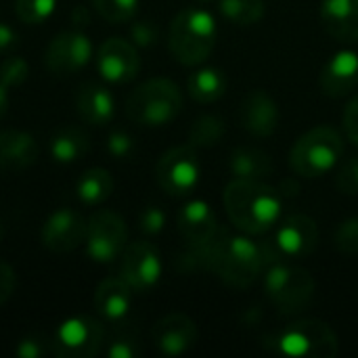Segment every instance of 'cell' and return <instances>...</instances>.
I'll return each mask as SVG.
<instances>
[{"label": "cell", "mask_w": 358, "mask_h": 358, "mask_svg": "<svg viewBox=\"0 0 358 358\" xmlns=\"http://www.w3.org/2000/svg\"><path fill=\"white\" fill-rule=\"evenodd\" d=\"M336 248L346 256H358V218H348L338 227Z\"/></svg>", "instance_id": "d6a6232c"}, {"label": "cell", "mask_w": 358, "mask_h": 358, "mask_svg": "<svg viewBox=\"0 0 358 358\" xmlns=\"http://www.w3.org/2000/svg\"><path fill=\"white\" fill-rule=\"evenodd\" d=\"M197 338H199V331H197L195 321L180 313L159 319L151 331V340L155 348L168 357L185 355L197 344Z\"/></svg>", "instance_id": "2e32d148"}, {"label": "cell", "mask_w": 358, "mask_h": 358, "mask_svg": "<svg viewBox=\"0 0 358 358\" xmlns=\"http://www.w3.org/2000/svg\"><path fill=\"white\" fill-rule=\"evenodd\" d=\"M321 90L331 99L348 96L358 86V52L342 48L327 59L319 78Z\"/></svg>", "instance_id": "ac0fdd59"}, {"label": "cell", "mask_w": 358, "mask_h": 358, "mask_svg": "<svg viewBox=\"0 0 358 358\" xmlns=\"http://www.w3.org/2000/svg\"><path fill=\"white\" fill-rule=\"evenodd\" d=\"M222 201L231 222L248 235L268 233L281 214L279 191L264 185V180L235 178L227 185Z\"/></svg>", "instance_id": "7a4b0ae2"}, {"label": "cell", "mask_w": 358, "mask_h": 358, "mask_svg": "<svg viewBox=\"0 0 358 358\" xmlns=\"http://www.w3.org/2000/svg\"><path fill=\"white\" fill-rule=\"evenodd\" d=\"M231 172L235 178L264 180L273 172V162L268 153L256 147H239L231 155Z\"/></svg>", "instance_id": "cb8c5ba5"}, {"label": "cell", "mask_w": 358, "mask_h": 358, "mask_svg": "<svg viewBox=\"0 0 358 358\" xmlns=\"http://www.w3.org/2000/svg\"><path fill=\"white\" fill-rule=\"evenodd\" d=\"M164 224H166V214H164V210L157 208V206L145 208V210L141 212V216H138V227H141V231L147 233V235L159 233V231L164 229Z\"/></svg>", "instance_id": "e575fe53"}, {"label": "cell", "mask_w": 358, "mask_h": 358, "mask_svg": "<svg viewBox=\"0 0 358 358\" xmlns=\"http://www.w3.org/2000/svg\"><path fill=\"white\" fill-rule=\"evenodd\" d=\"M46 352H52V350H50V344H44V342L38 340L36 336L21 340L19 346H17V355L21 358H40L44 357Z\"/></svg>", "instance_id": "74e56055"}, {"label": "cell", "mask_w": 358, "mask_h": 358, "mask_svg": "<svg viewBox=\"0 0 358 358\" xmlns=\"http://www.w3.org/2000/svg\"><path fill=\"white\" fill-rule=\"evenodd\" d=\"M90 149V138L82 128L69 126L61 128L52 138H50V155L59 164H71L84 157Z\"/></svg>", "instance_id": "d4e9b609"}, {"label": "cell", "mask_w": 358, "mask_h": 358, "mask_svg": "<svg viewBox=\"0 0 358 358\" xmlns=\"http://www.w3.org/2000/svg\"><path fill=\"white\" fill-rule=\"evenodd\" d=\"M317 243H319L317 222L308 216L296 214L285 218L275 229V235L260 243V254L264 266L275 262H292L313 254Z\"/></svg>", "instance_id": "ba28073f"}, {"label": "cell", "mask_w": 358, "mask_h": 358, "mask_svg": "<svg viewBox=\"0 0 358 358\" xmlns=\"http://www.w3.org/2000/svg\"><path fill=\"white\" fill-rule=\"evenodd\" d=\"M344 130H346V136L358 147V94L348 103L344 111Z\"/></svg>", "instance_id": "60d3db41"}, {"label": "cell", "mask_w": 358, "mask_h": 358, "mask_svg": "<svg viewBox=\"0 0 358 358\" xmlns=\"http://www.w3.org/2000/svg\"><path fill=\"white\" fill-rule=\"evenodd\" d=\"M227 132V124L218 115H201L193 122L189 130V145L195 149L201 147H214L220 143V138Z\"/></svg>", "instance_id": "83f0119b"}, {"label": "cell", "mask_w": 358, "mask_h": 358, "mask_svg": "<svg viewBox=\"0 0 358 358\" xmlns=\"http://www.w3.org/2000/svg\"><path fill=\"white\" fill-rule=\"evenodd\" d=\"M321 19L325 29L336 40H358V0H323Z\"/></svg>", "instance_id": "603a6c76"}, {"label": "cell", "mask_w": 358, "mask_h": 358, "mask_svg": "<svg viewBox=\"0 0 358 358\" xmlns=\"http://www.w3.org/2000/svg\"><path fill=\"white\" fill-rule=\"evenodd\" d=\"M120 277L134 294L151 292L162 277V258L157 248L149 241H136L124 248Z\"/></svg>", "instance_id": "7c38bea8"}, {"label": "cell", "mask_w": 358, "mask_h": 358, "mask_svg": "<svg viewBox=\"0 0 358 358\" xmlns=\"http://www.w3.org/2000/svg\"><path fill=\"white\" fill-rule=\"evenodd\" d=\"M218 8L235 25H254L264 17V0H220Z\"/></svg>", "instance_id": "f1b7e54d"}, {"label": "cell", "mask_w": 358, "mask_h": 358, "mask_svg": "<svg viewBox=\"0 0 358 358\" xmlns=\"http://www.w3.org/2000/svg\"><path fill=\"white\" fill-rule=\"evenodd\" d=\"M15 285H17V277H15V271L0 260V306L13 296L15 292Z\"/></svg>", "instance_id": "ab89813d"}, {"label": "cell", "mask_w": 358, "mask_h": 358, "mask_svg": "<svg viewBox=\"0 0 358 358\" xmlns=\"http://www.w3.org/2000/svg\"><path fill=\"white\" fill-rule=\"evenodd\" d=\"M273 350L285 357L331 358L340 344L334 329L319 319H302L273 336Z\"/></svg>", "instance_id": "52a82bcc"}, {"label": "cell", "mask_w": 358, "mask_h": 358, "mask_svg": "<svg viewBox=\"0 0 358 358\" xmlns=\"http://www.w3.org/2000/svg\"><path fill=\"white\" fill-rule=\"evenodd\" d=\"M99 73L113 84H126L136 78L141 69V57L132 42L124 38H107L96 52Z\"/></svg>", "instance_id": "9a60e30c"}, {"label": "cell", "mask_w": 358, "mask_h": 358, "mask_svg": "<svg viewBox=\"0 0 358 358\" xmlns=\"http://www.w3.org/2000/svg\"><path fill=\"white\" fill-rule=\"evenodd\" d=\"M38 143L21 130L0 132V174H17L27 170L38 159Z\"/></svg>", "instance_id": "ffe728a7"}, {"label": "cell", "mask_w": 358, "mask_h": 358, "mask_svg": "<svg viewBox=\"0 0 358 358\" xmlns=\"http://www.w3.org/2000/svg\"><path fill=\"white\" fill-rule=\"evenodd\" d=\"M199 174H201V166H199L197 149L191 145L168 149L155 166L157 185L172 197L189 195L197 187Z\"/></svg>", "instance_id": "9c48e42d"}, {"label": "cell", "mask_w": 358, "mask_h": 358, "mask_svg": "<svg viewBox=\"0 0 358 358\" xmlns=\"http://www.w3.org/2000/svg\"><path fill=\"white\" fill-rule=\"evenodd\" d=\"M128 229L120 214L111 210H99L88 218L86 252L94 262H113L126 248Z\"/></svg>", "instance_id": "8fae6325"}, {"label": "cell", "mask_w": 358, "mask_h": 358, "mask_svg": "<svg viewBox=\"0 0 358 358\" xmlns=\"http://www.w3.org/2000/svg\"><path fill=\"white\" fill-rule=\"evenodd\" d=\"M201 254L206 271L214 273L220 281L237 289L254 285L264 271L260 245L224 229L218 231L214 241L206 245Z\"/></svg>", "instance_id": "6da1fadb"}, {"label": "cell", "mask_w": 358, "mask_h": 358, "mask_svg": "<svg viewBox=\"0 0 358 358\" xmlns=\"http://www.w3.org/2000/svg\"><path fill=\"white\" fill-rule=\"evenodd\" d=\"M92 57V42L82 31H61L46 46V67L55 76H73L88 65Z\"/></svg>", "instance_id": "4fadbf2b"}, {"label": "cell", "mask_w": 358, "mask_h": 358, "mask_svg": "<svg viewBox=\"0 0 358 358\" xmlns=\"http://www.w3.org/2000/svg\"><path fill=\"white\" fill-rule=\"evenodd\" d=\"M57 8V0H15V15L25 25L44 23Z\"/></svg>", "instance_id": "f546056e"}, {"label": "cell", "mask_w": 358, "mask_h": 358, "mask_svg": "<svg viewBox=\"0 0 358 358\" xmlns=\"http://www.w3.org/2000/svg\"><path fill=\"white\" fill-rule=\"evenodd\" d=\"M141 348L134 338H117L109 346V357L111 358H134L138 357Z\"/></svg>", "instance_id": "f35d334b"}, {"label": "cell", "mask_w": 358, "mask_h": 358, "mask_svg": "<svg viewBox=\"0 0 358 358\" xmlns=\"http://www.w3.org/2000/svg\"><path fill=\"white\" fill-rule=\"evenodd\" d=\"M27 80V61L21 57H6L0 65V82L6 88L19 86Z\"/></svg>", "instance_id": "1f68e13d"}, {"label": "cell", "mask_w": 358, "mask_h": 358, "mask_svg": "<svg viewBox=\"0 0 358 358\" xmlns=\"http://www.w3.org/2000/svg\"><path fill=\"white\" fill-rule=\"evenodd\" d=\"M239 122L254 136H271L279 126V105L266 90H252L239 105Z\"/></svg>", "instance_id": "d6986e66"}, {"label": "cell", "mask_w": 358, "mask_h": 358, "mask_svg": "<svg viewBox=\"0 0 358 358\" xmlns=\"http://www.w3.org/2000/svg\"><path fill=\"white\" fill-rule=\"evenodd\" d=\"M187 88L197 103H214L227 92V76L216 67H203L189 76Z\"/></svg>", "instance_id": "484cf974"}, {"label": "cell", "mask_w": 358, "mask_h": 358, "mask_svg": "<svg viewBox=\"0 0 358 358\" xmlns=\"http://www.w3.org/2000/svg\"><path fill=\"white\" fill-rule=\"evenodd\" d=\"M86 231L88 220L80 212L61 208L46 218L42 227V243L55 254H69L86 243Z\"/></svg>", "instance_id": "5bb4252c"}, {"label": "cell", "mask_w": 358, "mask_h": 358, "mask_svg": "<svg viewBox=\"0 0 358 358\" xmlns=\"http://www.w3.org/2000/svg\"><path fill=\"white\" fill-rule=\"evenodd\" d=\"M264 292L281 315H298L313 302V275L292 262H275L264 266Z\"/></svg>", "instance_id": "8992f818"}, {"label": "cell", "mask_w": 358, "mask_h": 358, "mask_svg": "<svg viewBox=\"0 0 358 358\" xmlns=\"http://www.w3.org/2000/svg\"><path fill=\"white\" fill-rule=\"evenodd\" d=\"M8 111V88L0 82V120L6 115Z\"/></svg>", "instance_id": "ee69618b"}, {"label": "cell", "mask_w": 358, "mask_h": 358, "mask_svg": "<svg viewBox=\"0 0 358 358\" xmlns=\"http://www.w3.org/2000/svg\"><path fill=\"white\" fill-rule=\"evenodd\" d=\"M88 21H90V17H88L86 8L76 6V8H73V13H71V23H73V25H86Z\"/></svg>", "instance_id": "7bdbcfd3"}, {"label": "cell", "mask_w": 358, "mask_h": 358, "mask_svg": "<svg viewBox=\"0 0 358 358\" xmlns=\"http://www.w3.org/2000/svg\"><path fill=\"white\" fill-rule=\"evenodd\" d=\"M96 13L109 23H124L136 15L138 0H90Z\"/></svg>", "instance_id": "4dcf8cb0"}, {"label": "cell", "mask_w": 358, "mask_h": 358, "mask_svg": "<svg viewBox=\"0 0 358 358\" xmlns=\"http://www.w3.org/2000/svg\"><path fill=\"white\" fill-rule=\"evenodd\" d=\"M176 222L187 245L197 248V250H203L206 245H210L220 231L216 214L201 199H193L185 203L176 216Z\"/></svg>", "instance_id": "e0dca14e"}, {"label": "cell", "mask_w": 358, "mask_h": 358, "mask_svg": "<svg viewBox=\"0 0 358 358\" xmlns=\"http://www.w3.org/2000/svg\"><path fill=\"white\" fill-rule=\"evenodd\" d=\"M216 38L218 27L214 15L206 8L191 6L174 17L170 25L168 46L178 63L199 65L212 55Z\"/></svg>", "instance_id": "3957f363"}, {"label": "cell", "mask_w": 358, "mask_h": 358, "mask_svg": "<svg viewBox=\"0 0 358 358\" xmlns=\"http://www.w3.org/2000/svg\"><path fill=\"white\" fill-rule=\"evenodd\" d=\"M342 153L344 141L340 132L331 126H317L296 141L289 153V166L300 176L317 178L331 172L340 164Z\"/></svg>", "instance_id": "5b68a950"}, {"label": "cell", "mask_w": 358, "mask_h": 358, "mask_svg": "<svg viewBox=\"0 0 358 358\" xmlns=\"http://www.w3.org/2000/svg\"><path fill=\"white\" fill-rule=\"evenodd\" d=\"M111 193H113V178L105 168L86 170L76 185V195L86 206H101L111 197Z\"/></svg>", "instance_id": "4316f807"}, {"label": "cell", "mask_w": 358, "mask_h": 358, "mask_svg": "<svg viewBox=\"0 0 358 358\" xmlns=\"http://www.w3.org/2000/svg\"><path fill=\"white\" fill-rule=\"evenodd\" d=\"M17 31L8 25V23H2L0 21V52L4 50H10L13 46H17Z\"/></svg>", "instance_id": "b9f144b4"}, {"label": "cell", "mask_w": 358, "mask_h": 358, "mask_svg": "<svg viewBox=\"0 0 358 358\" xmlns=\"http://www.w3.org/2000/svg\"><path fill=\"white\" fill-rule=\"evenodd\" d=\"M132 287L122 277H109L99 283L92 304L105 321L120 323L132 308Z\"/></svg>", "instance_id": "44dd1931"}, {"label": "cell", "mask_w": 358, "mask_h": 358, "mask_svg": "<svg viewBox=\"0 0 358 358\" xmlns=\"http://www.w3.org/2000/svg\"><path fill=\"white\" fill-rule=\"evenodd\" d=\"M107 151H109L113 157L124 159V157H128V155L134 151V141H132L130 134H126V132H122V130L111 132L109 138H107Z\"/></svg>", "instance_id": "8d00e7d4"}, {"label": "cell", "mask_w": 358, "mask_h": 358, "mask_svg": "<svg viewBox=\"0 0 358 358\" xmlns=\"http://www.w3.org/2000/svg\"><path fill=\"white\" fill-rule=\"evenodd\" d=\"M76 107L84 122L90 126H107L115 115L113 94L94 82H86L76 92Z\"/></svg>", "instance_id": "7402d4cb"}, {"label": "cell", "mask_w": 358, "mask_h": 358, "mask_svg": "<svg viewBox=\"0 0 358 358\" xmlns=\"http://www.w3.org/2000/svg\"><path fill=\"white\" fill-rule=\"evenodd\" d=\"M103 327L92 317H71L59 325L50 350L59 358H90L101 350Z\"/></svg>", "instance_id": "30bf717a"}, {"label": "cell", "mask_w": 358, "mask_h": 358, "mask_svg": "<svg viewBox=\"0 0 358 358\" xmlns=\"http://www.w3.org/2000/svg\"><path fill=\"white\" fill-rule=\"evenodd\" d=\"M182 109V94L172 80L151 78L136 86L126 101V113L141 126H166L178 117Z\"/></svg>", "instance_id": "277c9868"}, {"label": "cell", "mask_w": 358, "mask_h": 358, "mask_svg": "<svg viewBox=\"0 0 358 358\" xmlns=\"http://www.w3.org/2000/svg\"><path fill=\"white\" fill-rule=\"evenodd\" d=\"M336 187L344 195H358V157H350L340 164L336 174Z\"/></svg>", "instance_id": "836d02e7"}, {"label": "cell", "mask_w": 358, "mask_h": 358, "mask_svg": "<svg viewBox=\"0 0 358 358\" xmlns=\"http://www.w3.org/2000/svg\"><path fill=\"white\" fill-rule=\"evenodd\" d=\"M157 36H159V31H157L155 23H151V21H136L130 27V38H132L134 46H151V44H155Z\"/></svg>", "instance_id": "d590c367"}, {"label": "cell", "mask_w": 358, "mask_h": 358, "mask_svg": "<svg viewBox=\"0 0 358 358\" xmlns=\"http://www.w3.org/2000/svg\"><path fill=\"white\" fill-rule=\"evenodd\" d=\"M0 237H2V222H0Z\"/></svg>", "instance_id": "f6af8a7d"}]
</instances>
